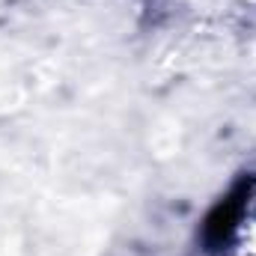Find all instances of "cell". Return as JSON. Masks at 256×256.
Wrapping results in <instances>:
<instances>
[{
  "label": "cell",
  "mask_w": 256,
  "mask_h": 256,
  "mask_svg": "<svg viewBox=\"0 0 256 256\" xmlns=\"http://www.w3.org/2000/svg\"><path fill=\"white\" fill-rule=\"evenodd\" d=\"M248 191H250V182L238 185V188L230 194L224 202H218L214 212L208 214V220H206V232H202V236H206V244H208L212 250L224 248V242H230V236L236 232V226H238V220H242V212H244Z\"/></svg>",
  "instance_id": "cell-1"
}]
</instances>
